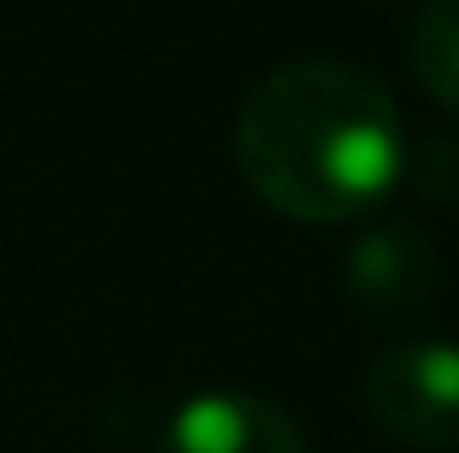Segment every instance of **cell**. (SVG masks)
<instances>
[{
  "label": "cell",
  "mask_w": 459,
  "mask_h": 453,
  "mask_svg": "<svg viewBox=\"0 0 459 453\" xmlns=\"http://www.w3.org/2000/svg\"><path fill=\"white\" fill-rule=\"evenodd\" d=\"M233 163L268 209L332 226L367 216L402 186L407 128L372 70L343 58H291L245 93Z\"/></svg>",
  "instance_id": "cell-1"
},
{
  "label": "cell",
  "mask_w": 459,
  "mask_h": 453,
  "mask_svg": "<svg viewBox=\"0 0 459 453\" xmlns=\"http://www.w3.org/2000/svg\"><path fill=\"white\" fill-rule=\"evenodd\" d=\"M367 413L390 442L419 453H454L459 448V343L413 338L390 343L367 366Z\"/></svg>",
  "instance_id": "cell-2"
},
{
  "label": "cell",
  "mask_w": 459,
  "mask_h": 453,
  "mask_svg": "<svg viewBox=\"0 0 459 453\" xmlns=\"http://www.w3.org/2000/svg\"><path fill=\"white\" fill-rule=\"evenodd\" d=\"M442 285L437 238L419 221H378L349 244L343 256V291L367 320H407L430 308Z\"/></svg>",
  "instance_id": "cell-3"
},
{
  "label": "cell",
  "mask_w": 459,
  "mask_h": 453,
  "mask_svg": "<svg viewBox=\"0 0 459 453\" xmlns=\"http://www.w3.org/2000/svg\"><path fill=\"white\" fill-rule=\"evenodd\" d=\"M157 453H308L303 424L285 407L245 389H210L175 407L157 436Z\"/></svg>",
  "instance_id": "cell-4"
},
{
  "label": "cell",
  "mask_w": 459,
  "mask_h": 453,
  "mask_svg": "<svg viewBox=\"0 0 459 453\" xmlns=\"http://www.w3.org/2000/svg\"><path fill=\"white\" fill-rule=\"evenodd\" d=\"M407 64L419 88L448 116H459V0H425L407 35Z\"/></svg>",
  "instance_id": "cell-5"
},
{
  "label": "cell",
  "mask_w": 459,
  "mask_h": 453,
  "mask_svg": "<svg viewBox=\"0 0 459 453\" xmlns=\"http://www.w3.org/2000/svg\"><path fill=\"white\" fill-rule=\"evenodd\" d=\"M402 181L413 186L425 204H459V140H419L407 146Z\"/></svg>",
  "instance_id": "cell-6"
}]
</instances>
